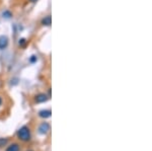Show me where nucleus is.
Masks as SVG:
<instances>
[{
	"label": "nucleus",
	"mask_w": 152,
	"mask_h": 151,
	"mask_svg": "<svg viewBox=\"0 0 152 151\" xmlns=\"http://www.w3.org/2000/svg\"><path fill=\"white\" fill-rule=\"evenodd\" d=\"M3 18H11V12H10V11H8V10L4 11V12H3Z\"/></svg>",
	"instance_id": "1a4fd4ad"
},
{
	"label": "nucleus",
	"mask_w": 152,
	"mask_h": 151,
	"mask_svg": "<svg viewBox=\"0 0 152 151\" xmlns=\"http://www.w3.org/2000/svg\"><path fill=\"white\" fill-rule=\"evenodd\" d=\"M51 115H52V112H51L50 109H43V111H41L40 113H39V116L44 119L50 118Z\"/></svg>",
	"instance_id": "39448f33"
},
{
	"label": "nucleus",
	"mask_w": 152,
	"mask_h": 151,
	"mask_svg": "<svg viewBox=\"0 0 152 151\" xmlns=\"http://www.w3.org/2000/svg\"><path fill=\"white\" fill-rule=\"evenodd\" d=\"M7 141L8 140L6 138H0V147H3L4 145H6Z\"/></svg>",
	"instance_id": "6e6552de"
},
{
	"label": "nucleus",
	"mask_w": 152,
	"mask_h": 151,
	"mask_svg": "<svg viewBox=\"0 0 152 151\" xmlns=\"http://www.w3.org/2000/svg\"><path fill=\"white\" fill-rule=\"evenodd\" d=\"M18 137L21 141H28L31 139V131L26 126H23L18 130Z\"/></svg>",
	"instance_id": "f257e3e1"
},
{
	"label": "nucleus",
	"mask_w": 152,
	"mask_h": 151,
	"mask_svg": "<svg viewBox=\"0 0 152 151\" xmlns=\"http://www.w3.org/2000/svg\"><path fill=\"white\" fill-rule=\"evenodd\" d=\"M50 130V125L48 123H43L41 124V126L39 127V133L40 134H47Z\"/></svg>",
	"instance_id": "7ed1b4c3"
},
{
	"label": "nucleus",
	"mask_w": 152,
	"mask_h": 151,
	"mask_svg": "<svg viewBox=\"0 0 152 151\" xmlns=\"http://www.w3.org/2000/svg\"><path fill=\"white\" fill-rule=\"evenodd\" d=\"M6 151H19V146L18 144H12L7 148Z\"/></svg>",
	"instance_id": "0eeeda50"
},
{
	"label": "nucleus",
	"mask_w": 152,
	"mask_h": 151,
	"mask_svg": "<svg viewBox=\"0 0 152 151\" xmlns=\"http://www.w3.org/2000/svg\"><path fill=\"white\" fill-rule=\"evenodd\" d=\"M8 46V38L6 36H0V50H4Z\"/></svg>",
	"instance_id": "f03ea898"
},
{
	"label": "nucleus",
	"mask_w": 152,
	"mask_h": 151,
	"mask_svg": "<svg viewBox=\"0 0 152 151\" xmlns=\"http://www.w3.org/2000/svg\"><path fill=\"white\" fill-rule=\"evenodd\" d=\"M26 43V41L24 40V39H20V40H19V42H18V44H19V46H23L24 44Z\"/></svg>",
	"instance_id": "9d476101"
},
{
	"label": "nucleus",
	"mask_w": 152,
	"mask_h": 151,
	"mask_svg": "<svg viewBox=\"0 0 152 151\" xmlns=\"http://www.w3.org/2000/svg\"><path fill=\"white\" fill-rule=\"evenodd\" d=\"M29 1H31V2H36V1H38V0H29Z\"/></svg>",
	"instance_id": "ddd939ff"
},
{
	"label": "nucleus",
	"mask_w": 152,
	"mask_h": 151,
	"mask_svg": "<svg viewBox=\"0 0 152 151\" xmlns=\"http://www.w3.org/2000/svg\"><path fill=\"white\" fill-rule=\"evenodd\" d=\"M48 99H49V96L46 93H40L36 96V101L37 103H40V104L45 103V101H47Z\"/></svg>",
	"instance_id": "20e7f679"
},
{
	"label": "nucleus",
	"mask_w": 152,
	"mask_h": 151,
	"mask_svg": "<svg viewBox=\"0 0 152 151\" xmlns=\"http://www.w3.org/2000/svg\"><path fill=\"white\" fill-rule=\"evenodd\" d=\"M36 61H37V57H36V56H31V63H34V62H36Z\"/></svg>",
	"instance_id": "9b49d317"
},
{
	"label": "nucleus",
	"mask_w": 152,
	"mask_h": 151,
	"mask_svg": "<svg viewBox=\"0 0 152 151\" xmlns=\"http://www.w3.org/2000/svg\"><path fill=\"white\" fill-rule=\"evenodd\" d=\"M1 104H2V98L0 97V107H1Z\"/></svg>",
	"instance_id": "f8f14e48"
},
{
	"label": "nucleus",
	"mask_w": 152,
	"mask_h": 151,
	"mask_svg": "<svg viewBox=\"0 0 152 151\" xmlns=\"http://www.w3.org/2000/svg\"><path fill=\"white\" fill-rule=\"evenodd\" d=\"M51 23H52V18H51V15H47L43 18L42 20V24L43 26H50Z\"/></svg>",
	"instance_id": "423d86ee"
}]
</instances>
